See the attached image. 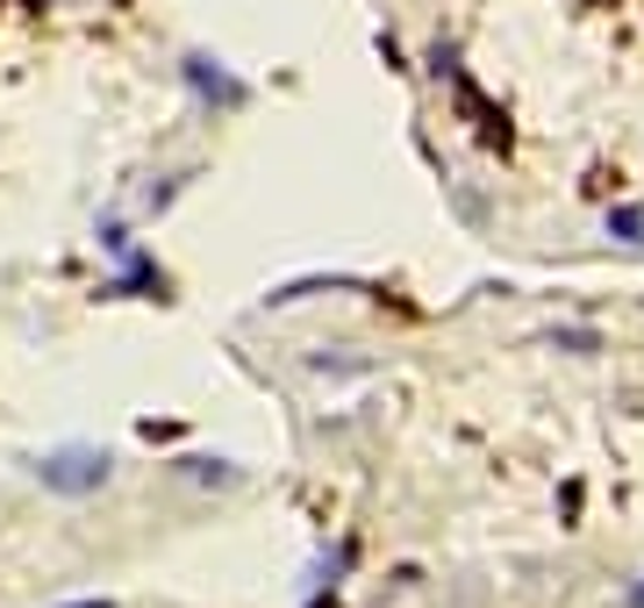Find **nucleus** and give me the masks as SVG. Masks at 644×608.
Masks as SVG:
<instances>
[{
    "label": "nucleus",
    "mask_w": 644,
    "mask_h": 608,
    "mask_svg": "<svg viewBox=\"0 0 644 608\" xmlns=\"http://www.w3.org/2000/svg\"><path fill=\"white\" fill-rule=\"evenodd\" d=\"M80 608H107V601H80Z\"/></svg>",
    "instance_id": "0eeeda50"
},
{
    "label": "nucleus",
    "mask_w": 644,
    "mask_h": 608,
    "mask_svg": "<svg viewBox=\"0 0 644 608\" xmlns=\"http://www.w3.org/2000/svg\"><path fill=\"white\" fill-rule=\"evenodd\" d=\"M609 237L637 243V237H644V208H616V216H609Z\"/></svg>",
    "instance_id": "20e7f679"
},
{
    "label": "nucleus",
    "mask_w": 644,
    "mask_h": 608,
    "mask_svg": "<svg viewBox=\"0 0 644 608\" xmlns=\"http://www.w3.org/2000/svg\"><path fill=\"white\" fill-rule=\"evenodd\" d=\"M631 608H644V587H631Z\"/></svg>",
    "instance_id": "423d86ee"
},
{
    "label": "nucleus",
    "mask_w": 644,
    "mask_h": 608,
    "mask_svg": "<svg viewBox=\"0 0 644 608\" xmlns=\"http://www.w3.org/2000/svg\"><path fill=\"white\" fill-rule=\"evenodd\" d=\"M187 465H194V480H222V486L237 480V465H222V459H187Z\"/></svg>",
    "instance_id": "39448f33"
},
{
    "label": "nucleus",
    "mask_w": 644,
    "mask_h": 608,
    "mask_svg": "<svg viewBox=\"0 0 644 608\" xmlns=\"http://www.w3.org/2000/svg\"><path fill=\"white\" fill-rule=\"evenodd\" d=\"M179 72H187V86L208 101V108H243V101H251V94H243V80H229L208 51H187V65H179Z\"/></svg>",
    "instance_id": "f03ea898"
},
{
    "label": "nucleus",
    "mask_w": 644,
    "mask_h": 608,
    "mask_svg": "<svg viewBox=\"0 0 644 608\" xmlns=\"http://www.w3.org/2000/svg\"><path fill=\"white\" fill-rule=\"evenodd\" d=\"M551 344H559V352H573V358H594V352H602V337H594V329H551Z\"/></svg>",
    "instance_id": "7ed1b4c3"
},
{
    "label": "nucleus",
    "mask_w": 644,
    "mask_h": 608,
    "mask_svg": "<svg viewBox=\"0 0 644 608\" xmlns=\"http://www.w3.org/2000/svg\"><path fill=\"white\" fill-rule=\"evenodd\" d=\"M37 480L51 486V494H94V486L107 480V451L94 444H58L37 459Z\"/></svg>",
    "instance_id": "f257e3e1"
}]
</instances>
